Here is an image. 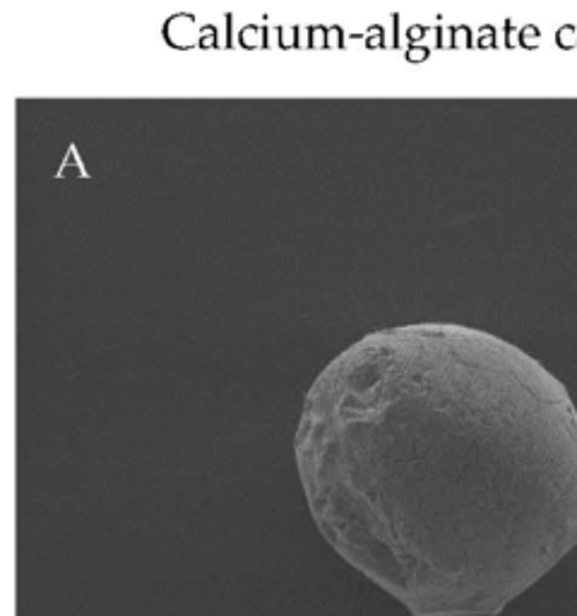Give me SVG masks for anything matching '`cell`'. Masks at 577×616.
I'll return each mask as SVG.
<instances>
[{"label": "cell", "mask_w": 577, "mask_h": 616, "mask_svg": "<svg viewBox=\"0 0 577 616\" xmlns=\"http://www.w3.org/2000/svg\"><path fill=\"white\" fill-rule=\"evenodd\" d=\"M294 457L320 535L417 616L505 609L577 546V410L508 339L383 327L337 354Z\"/></svg>", "instance_id": "1"}]
</instances>
